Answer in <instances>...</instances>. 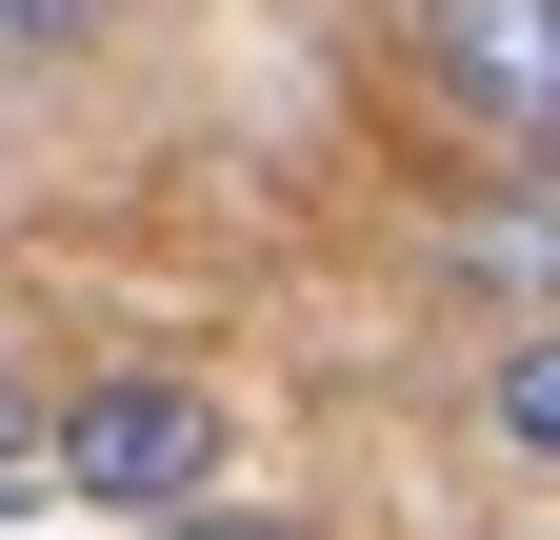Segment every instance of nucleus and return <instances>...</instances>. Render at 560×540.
Masks as SVG:
<instances>
[{"label":"nucleus","mask_w":560,"mask_h":540,"mask_svg":"<svg viewBox=\"0 0 560 540\" xmlns=\"http://www.w3.org/2000/svg\"><path fill=\"white\" fill-rule=\"evenodd\" d=\"M400 60H420V101L460 120V141H501V161H560V0H381Z\"/></svg>","instance_id":"2"},{"label":"nucleus","mask_w":560,"mask_h":540,"mask_svg":"<svg viewBox=\"0 0 560 540\" xmlns=\"http://www.w3.org/2000/svg\"><path fill=\"white\" fill-rule=\"evenodd\" d=\"M480 441H501V460H560V320H521V341L480 361Z\"/></svg>","instance_id":"4"},{"label":"nucleus","mask_w":560,"mask_h":540,"mask_svg":"<svg viewBox=\"0 0 560 540\" xmlns=\"http://www.w3.org/2000/svg\"><path fill=\"white\" fill-rule=\"evenodd\" d=\"M441 281L501 320V341H521V320H560V161H501V180L460 200V221H441Z\"/></svg>","instance_id":"3"},{"label":"nucleus","mask_w":560,"mask_h":540,"mask_svg":"<svg viewBox=\"0 0 560 540\" xmlns=\"http://www.w3.org/2000/svg\"><path fill=\"white\" fill-rule=\"evenodd\" d=\"M140 540H301L280 501H180V520H140Z\"/></svg>","instance_id":"5"},{"label":"nucleus","mask_w":560,"mask_h":540,"mask_svg":"<svg viewBox=\"0 0 560 540\" xmlns=\"http://www.w3.org/2000/svg\"><path fill=\"white\" fill-rule=\"evenodd\" d=\"M40 421H60V400H40L21 361H0V481H21V460H40Z\"/></svg>","instance_id":"7"},{"label":"nucleus","mask_w":560,"mask_h":540,"mask_svg":"<svg viewBox=\"0 0 560 540\" xmlns=\"http://www.w3.org/2000/svg\"><path fill=\"white\" fill-rule=\"evenodd\" d=\"M101 0H0V60H40V40H81Z\"/></svg>","instance_id":"6"},{"label":"nucleus","mask_w":560,"mask_h":540,"mask_svg":"<svg viewBox=\"0 0 560 540\" xmlns=\"http://www.w3.org/2000/svg\"><path fill=\"white\" fill-rule=\"evenodd\" d=\"M60 501H101V520H180V501H221V380H180V361H101V380H60Z\"/></svg>","instance_id":"1"}]
</instances>
